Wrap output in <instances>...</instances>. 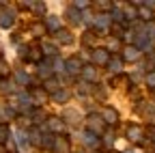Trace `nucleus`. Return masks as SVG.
Returning <instances> with one entry per match:
<instances>
[{"label":"nucleus","mask_w":155,"mask_h":153,"mask_svg":"<svg viewBox=\"0 0 155 153\" xmlns=\"http://www.w3.org/2000/svg\"><path fill=\"white\" fill-rule=\"evenodd\" d=\"M108 69H110L112 73H119V71L123 69V61H119V58H110V63H108Z\"/></svg>","instance_id":"19"},{"label":"nucleus","mask_w":155,"mask_h":153,"mask_svg":"<svg viewBox=\"0 0 155 153\" xmlns=\"http://www.w3.org/2000/svg\"><path fill=\"white\" fill-rule=\"evenodd\" d=\"M101 119H104V123H108V125H116V121H119V114H116L114 108H106L104 114H101Z\"/></svg>","instance_id":"10"},{"label":"nucleus","mask_w":155,"mask_h":153,"mask_svg":"<svg viewBox=\"0 0 155 153\" xmlns=\"http://www.w3.org/2000/svg\"><path fill=\"white\" fill-rule=\"evenodd\" d=\"M52 71H54V69H52L50 65H45V63H41V65H39V73H41L45 80H50V78H52Z\"/></svg>","instance_id":"21"},{"label":"nucleus","mask_w":155,"mask_h":153,"mask_svg":"<svg viewBox=\"0 0 155 153\" xmlns=\"http://www.w3.org/2000/svg\"><path fill=\"white\" fill-rule=\"evenodd\" d=\"M54 153H69V145H67V140L56 138V142H54Z\"/></svg>","instance_id":"15"},{"label":"nucleus","mask_w":155,"mask_h":153,"mask_svg":"<svg viewBox=\"0 0 155 153\" xmlns=\"http://www.w3.org/2000/svg\"><path fill=\"white\" fill-rule=\"evenodd\" d=\"M41 50H43V54L50 56V58H58V48H56V45H52V43H43Z\"/></svg>","instance_id":"17"},{"label":"nucleus","mask_w":155,"mask_h":153,"mask_svg":"<svg viewBox=\"0 0 155 153\" xmlns=\"http://www.w3.org/2000/svg\"><path fill=\"white\" fill-rule=\"evenodd\" d=\"M136 5H140L138 15L142 17V20H147V22H149V20H151V15H153V13H151V9H149V7H144V2H136Z\"/></svg>","instance_id":"20"},{"label":"nucleus","mask_w":155,"mask_h":153,"mask_svg":"<svg viewBox=\"0 0 155 153\" xmlns=\"http://www.w3.org/2000/svg\"><path fill=\"white\" fill-rule=\"evenodd\" d=\"M127 138H129L131 142H142L144 134H142V129H140L138 125H131V127L127 129Z\"/></svg>","instance_id":"9"},{"label":"nucleus","mask_w":155,"mask_h":153,"mask_svg":"<svg viewBox=\"0 0 155 153\" xmlns=\"http://www.w3.org/2000/svg\"><path fill=\"white\" fill-rule=\"evenodd\" d=\"M11 24H13V11L0 13V26H2V28H9Z\"/></svg>","instance_id":"14"},{"label":"nucleus","mask_w":155,"mask_h":153,"mask_svg":"<svg viewBox=\"0 0 155 153\" xmlns=\"http://www.w3.org/2000/svg\"><path fill=\"white\" fill-rule=\"evenodd\" d=\"M9 140V127L7 125H0V145Z\"/></svg>","instance_id":"24"},{"label":"nucleus","mask_w":155,"mask_h":153,"mask_svg":"<svg viewBox=\"0 0 155 153\" xmlns=\"http://www.w3.org/2000/svg\"><path fill=\"white\" fill-rule=\"evenodd\" d=\"M82 78L86 80V82H97V80H99V73H97V67L95 65H84L82 67Z\"/></svg>","instance_id":"4"},{"label":"nucleus","mask_w":155,"mask_h":153,"mask_svg":"<svg viewBox=\"0 0 155 153\" xmlns=\"http://www.w3.org/2000/svg\"><path fill=\"white\" fill-rule=\"evenodd\" d=\"M88 5H91L88 0H75V2H73V7H75L78 11H86V9H88Z\"/></svg>","instance_id":"26"},{"label":"nucleus","mask_w":155,"mask_h":153,"mask_svg":"<svg viewBox=\"0 0 155 153\" xmlns=\"http://www.w3.org/2000/svg\"><path fill=\"white\" fill-rule=\"evenodd\" d=\"M86 125H88L86 131L95 134V136L104 134V119L99 117V114H88V117H86Z\"/></svg>","instance_id":"1"},{"label":"nucleus","mask_w":155,"mask_h":153,"mask_svg":"<svg viewBox=\"0 0 155 153\" xmlns=\"http://www.w3.org/2000/svg\"><path fill=\"white\" fill-rule=\"evenodd\" d=\"M91 58H93L95 65H108L110 63V52L106 48H95L91 52Z\"/></svg>","instance_id":"2"},{"label":"nucleus","mask_w":155,"mask_h":153,"mask_svg":"<svg viewBox=\"0 0 155 153\" xmlns=\"http://www.w3.org/2000/svg\"><path fill=\"white\" fill-rule=\"evenodd\" d=\"M43 91H50V93L54 95L56 91H61V82H58L56 78H50V80L43 82Z\"/></svg>","instance_id":"13"},{"label":"nucleus","mask_w":155,"mask_h":153,"mask_svg":"<svg viewBox=\"0 0 155 153\" xmlns=\"http://www.w3.org/2000/svg\"><path fill=\"white\" fill-rule=\"evenodd\" d=\"M56 37H58V43H65V45H69V43L73 41V37H71L69 30H58Z\"/></svg>","instance_id":"16"},{"label":"nucleus","mask_w":155,"mask_h":153,"mask_svg":"<svg viewBox=\"0 0 155 153\" xmlns=\"http://www.w3.org/2000/svg\"><path fill=\"white\" fill-rule=\"evenodd\" d=\"M97 5H99L101 9H110V5H112V2H106V0H101V2H97Z\"/></svg>","instance_id":"31"},{"label":"nucleus","mask_w":155,"mask_h":153,"mask_svg":"<svg viewBox=\"0 0 155 153\" xmlns=\"http://www.w3.org/2000/svg\"><path fill=\"white\" fill-rule=\"evenodd\" d=\"M15 80H17L19 84H28V82H30V78H28L24 71H17V73H15Z\"/></svg>","instance_id":"25"},{"label":"nucleus","mask_w":155,"mask_h":153,"mask_svg":"<svg viewBox=\"0 0 155 153\" xmlns=\"http://www.w3.org/2000/svg\"><path fill=\"white\" fill-rule=\"evenodd\" d=\"M110 24H112V15H108V13H99L97 20H95V28L97 30H106Z\"/></svg>","instance_id":"7"},{"label":"nucleus","mask_w":155,"mask_h":153,"mask_svg":"<svg viewBox=\"0 0 155 153\" xmlns=\"http://www.w3.org/2000/svg\"><path fill=\"white\" fill-rule=\"evenodd\" d=\"M106 145H112V134H106Z\"/></svg>","instance_id":"32"},{"label":"nucleus","mask_w":155,"mask_h":153,"mask_svg":"<svg viewBox=\"0 0 155 153\" xmlns=\"http://www.w3.org/2000/svg\"><path fill=\"white\" fill-rule=\"evenodd\" d=\"M17 140H19V147H22V149H26V145H28V138L24 136V134H22V131H19V134H17Z\"/></svg>","instance_id":"28"},{"label":"nucleus","mask_w":155,"mask_h":153,"mask_svg":"<svg viewBox=\"0 0 155 153\" xmlns=\"http://www.w3.org/2000/svg\"><path fill=\"white\" fill-rule=\"evenodd\" d=\"M28 5H30V9H32V11H37V13H43V11H45L43 2H28Z\"/></svg>","instance_id":"27"},{"label":"nucleus","mask_w":155,"mask_h":153,"mask_svg":"<svg viewBox=\"0 0 155 153\" xmlns=\"http://www.w3.org/2000/svg\"><path fill=\"white\" fill-rule=\"evenodd\" d=\"M140 56V50L138 48H131V45H127L125 50H123V58L125 61H136Z\"/></svg>","instance_id":"12"},{"label":"nucleus","mask_w":155,"mask_h":153,"mask_svg":"<svg viewBox=\"0 0 155 153\" xmlns=\"http://www.w3.org/2000/svg\"><path fill=\"white\" fill-rule=\"evenodd\" d=\"M82 142H84V147L86 149H99V136H95V134H91V131H84L82 134Z\"/></svg>","instance_id":"5"},{"label":"nucleus","mask_w":155,"mask_h":153,"mask_svg":"<svg viewBox=\"0 0 155 153\" xmlns=\"http://www.w3.org/2000/svg\"><path fill=\"white\" fill-rule=\"evenodd\" d=\"M32 101H35V104H43V101H45V91H43V88H37V91L32 93Z\"/></svg>","instance_id":"22"},{"label":"nucleus","mask_w":155,"mask_h":153,"mask_svg":"<svg viewBox=\"0 0 155 153\" xmlns=\"http://www.w3.org/2000/svg\"><path fill=\"white\" fill-rule=\"evenodd\" d=\"M82 61L78 58V56H71V58H67L65 61V71L69 73V75H78V73H82Z\"/></svg>","instance_id":"3"},{"label":"nucleus","mask_w":155,"mask_h":153,"mask_svg":"<svg viewBox=\"0 0 155 153\" xmlns=\"http://www.w3.org/2000/svg\"><path fill=\"white\" fill-rule=\"evenodd\" d=\"M52 97H54V101H58V104H65V101H69V91L61 88V91H56Z\"/></svg>","instance_id":"18"},{"label":"nucleus","mask_w":155,"mask_h":153,"mask_svg":"<svg viewBox=\"0 0 155 153\" xmlns=\"http://www.w3.org/2000/svg\"><path fill=\"white\" fill-rule=\"evenodd\" d=\"M127 153H131V151H127Z\"/></svg>","instance_id":"34"},{"label":"nucleus","mask_w":155,"mask_h":153,"mask_svg":"<svg viewBox=\"0 0 155 153\" xmlns=\"http://www.w3.org/2000/svg\"><path fill=\"white\" fill-rule=\"evenodd\" d=\"M41 54H43L41 48H32V50H28V56H30L32 61H41Z\"/></svg>","instance_id":"23"},{"label":"nucleus","mask_w":155,"mask_h":153,"mask_svg":"<svg viewBox=\"0 0 155 153\" xmlns=\"http://www.w3.org/2000/svg\"><path fill=\"white\" fill-rule=\"evenodd\" d=\"M48 129L52 131V134H61V131H65V121L63 119H58V117H52V119H48Z\"/></svg>","instance_id":"6"},{"label":"nucleus","mask_w":155,"mask_h":153,"mask_svg":"<svg viewBox=\"0 0 155 153\" xmlns=\"http://www.w3.org/2000/svg\"><path fill=\"white\" fill-rule=\"evenodd\" d=\"M151 136H153V140H155V129H151Z\"/></svg>","instance_id":"33"},{"label":"nucleus","mask_w":155,"mask_h":153,"mask_svg":"<svg viewBox=\"0 0 155 153\" xmlns=\"http://www.w3.org/2000/svg\"><path fill=\"white\" fill-rule=\"evenodd\" d=\"M7 73H9V65L0 61V75H7Z\"/></svg>","instance_id":"30"},{"label":"nucleus","mask_w":155,"mask_h":153,"mask_svg":"<svg viewBox=\"0 0 155 153\" xmlns=\"http://www.w3.org/2000/svg\"><path fill=\"white\" fill-rule=\"evenodd\" d=\"M65 15L69 17L71 24H80V22H82V11H78L75 7H69V9L65 11Z\"/></svg>","instance_id":"11"},{"label":"nucleus","mask_w":155,"mask_h":153,"mask_svg":"<svg viewBox=\"0 0 155 153\" xmlns=\"http://www.w3.org/2000/svg\"><path fill=\"white\" fill-rule=\"evenodd\" d=\"M45 28H48V30H52V32H58V30H63L61 17H56V15H48V20H45Z\"/></svg>","instance_id":"8"},{"label":"nucleus","mask_w":155,"mask_h":153,"mask_svg":"<svg viewBox=\"0 0 155 153\" xmlns=\"http://www.w3.org/2000/svg\"><path fill=\"white\" fill-rule=\"evenodd\" d=\"M147 84H149L151 88H155V71H151V73L147 75Z\"/></svg>","instance_id":"29"}]
</instances>
